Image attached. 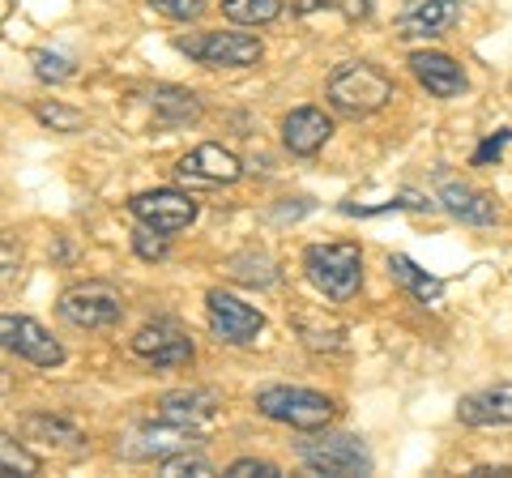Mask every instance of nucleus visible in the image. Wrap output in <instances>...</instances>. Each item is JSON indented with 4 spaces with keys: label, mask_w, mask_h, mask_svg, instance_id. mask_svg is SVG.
<instances>
[{
    "label": "nucleus",
    "mask_w": 512,
    "mask_h": 478,
    "mask_svg": "<svg viewBox=\"0 0 512 478\" xmlns=\"http://www.w3.org/2000/svg\"><path fill=\"white\" fill-rule=\"evenodd\" d=\"M299 461L312 474H333V478H355L372 470V453L359 436L346 432H325L312 440H299Z\"/></svg>",
    "instance_id": "39448f33"
},
{
    "label": "nucleus",
    "mask_w": 512,
    "mask_h": 478,
    "mask_svg": "<svg viewBox=\"0 0 512 478\" xmlns=\"http://www.w3.org/2000/svg\"><path fill=\"white\" fill-rule=\"evenodd\" d=\"M329 137H333V120L320 107H295L282 120V146L299 158H312Z\"/></svg>",
    "instance_id": "2eb2a0df"
},
{
    "label": "nucleus",
    "mask_w": 512,
    "mask_h": 478,
    "mask_svg": "<svg viewBox=\"0 0 512 478\" xmlns=\"http://www.w3.org/2000/svg\"><path fill=\"white\" fill-rule=\"evenodd\" d=\"M457 419L466 427H512V385H491L461 397Z\"/></svg>",
    "instance_id": "f3484780"
},
{
    "label": "nucleus",
    "mask_w": 512,
    "mask_h": 478,
    "mask_svg": "<svg viewBox=\"0 0 512 478\" xmlns=\"http://www.w3.org/2000/svg\"><path fill=\"white\" fill-rule=\"evenodd\" d=\"M175 47L205 69H252L261 60V39L239 30H205V35H180Z\"/></svg>",
    "instance_id": "20e7f679"
},
{
    "label": "nucleus",
    "mask_w": 512,
    "mask_h": 478,
    "mask_svg": "<svg viewBox=\"0 0 512 478\" xmlns=\"http://www.w3.org/2000/svg\"><path fill=\"white\" fill-rule=\"evenodd\" d=\"M133 355L150 368H184L192 363V338L175 321H150L133 333Z\"/></svg>",
    "instance_id": "9d476101"
},
{
    "label": "nucleus",
    "mask_w": 512,
    "mask_h": 478,
    "mask_svg": "<svg viewBox=\"0 0 512 478\" xmlns=\"http://www.w3.org/2000/svg\"><path fill=\"white\" fill-rule=\"evenodd\" d=\"M333 5H338V0H299L295 13H299V18H308V13H316V9H333Z\"/></svg>",
    "instance_id": "473e14b6"
},
{
    "label": "nucleus",
    "mask_w": 512,
    "mask_h": 478,
    "mask_svg": "<svg viewBox=\"0 0 512 478\" xmlns=\"http://www.w3.org/2000/svg\"><path fill=\"white\" fill-rule=\"evenodd\" d=\"M158 470H163L167 478H180V474H197V478H205V474H214L210 461H205L201 453H192V449L175 453V457H163V461H158Z\"/></svg>",
    "instance_id": "a878e982"
},
{
    "label": "nucleus",
    "mask_w": 512,
    "mask_h": 478,
    "mask_svg": "<svg viewBox=\"0 0 512 478\" xmlns=\"http://www.w3.org/2000/svg\"><path fill=\"white\" fill-rule=\"evenodd\" d=\"M205 316H210V333L222 346H248L256 333L265 329V316L231 291H210L205 295Z\"/></svg>",
    "instance_id": "6e6552de"
},
{
    "label": "nucleus",
    "mask_w": 512,
    "mask_h": 478,
    "mask_svg": "<svg viewBox=\"0 0 512 478\" xmlns=\"http://www.w3.org/2000/svg\"><path fill=\"white\" fill-rule=\"evenodd\" d=\"M197 444H201L197 423H175V419H163V414H158V423L133 427V432L116 444V453L128 461H163V457H175L184 449H197Z\"/></svg>",
    "instance_id": "0eeeda50"
},
{
    "label": "nucleus",
    "mask_w": 512,
    "mask_h": 478,
    "mask_svg": "<svg viewBox=\"0 0 512 478\" xmlns=\"http://www.w3.org/2000/svg\"><path fill=\"white\" fill-rule=\"evenodd\" d=\"M508 141H512V129H500L495 137H487L483 146L474 150V167H487V163H500V154L508 150Z\"/></svg>",
    "instance_id": "c756f323"
},
{
    "label": "nucleus",
    "mask_w": 512,
    "mask_h": 478,
    "mask_svg": "<svg viewBox=\"0 0 512 478\" xmlns=\"http://www.w3.org/2000/svg\"><path fill=\"white\" fill-rule=\"evenodd\" d=\"M150 111L158 124H167V129H175V124H192L201 120V99L184 86H154L150 90Z\"/></svg>",
    "instance_id": "6ab92c4d"
},
{
    "label": "nucleus",
    "mask_w": 512,
    "mask_h": 478,
    "mask_svg": "<svg viewBox=\"0 0 512 478\" xmlns=\"http://www.w3.org/2000/svg\"><path fill=\"white\" fill-rule=\"evenodd\" d=\"M222 13L235 26H265L282 13V0H222Z\"/></svg>",
    "instance_id": "5701e85b"
},
{
    "label": "nucleus",
    "mask_w": 512,
    "mask_h": 478,
    "mask_svg": "<svg viewBox=\"0 0 512 478\" xmlns=\"http://www.w3.org/2000/svg\"><path fill=\"white\" fill-rule=\"evenodd\" d=\"M56 312L73 329H111L124 316V295L111 282H77L60 295Z\"/></svg>",
    "instance_id": "423d86ee"
},
{
    "label": "nucleus",
    "mask_w": 512,
    "mask_h": 478,
    "mask_svg": "<svg viewBox=\"0 0 512 478\" xmlns=\"http://www.w3.org/2000/svg\"><path fill=\"white\" fill-rule=\"evenodd\" d=\"M410 73L419 77V86L427 94H436V99H457V94L466 90V73H461L457 60L444 56V52H414Z\"/></svg>",
    "instance_id": "dca6fc26"
},
{
    "label": "nucleus",
    "mask_w": 512,
    "mask_h": 478,
    "mask_svg": "<svg viewBox=\"0 0 512 478\" xmlns=\"http://www.w3.org/2000/svg\"><path fill=\"white\" fill-rule=\"evenodd\" d=\"M13 278V244H9V239H5V282Z\"/></svg>",
    "instance_id": "f704fd0d"
},
{
    "label": "nucleus",
    "mask_w": 512,
    "mask_h": 478,
    "mask_svg": "<svg viewBox=\"0 0 512 478\" xmlns=\"http://www.w3.org/2000/svg\"><path fill=\"white\" fill-rule=\"evenodd\" d=\"M231 478H252V474H261V478H278V466L274 461H261V457H239L227 466Z\"/></svg>",
    "instance_id": "7c9ffc66"
},
{
    "label": "nucleus",
    "mask_w": 512,
    "mask_h": 478,
    "mask_svg": "<svg viewBox=\"0 0 512 478\" xmlns=\"http://www.w3.org/2000/svg\"><path fill=\"white\" fill-rule=\"evenodd\" d=\"M22 432L30 440H47V444H60L69 453H82L86 449V432L69 419H52V414H26L22 419Z\"/></svg>",
    "instance_id": "aec40b11"
},
{
    "label": "nucleus",
    "mask_w": 512,
    "mask_h": 478,
    "mask_svg": "<svg viewBox=\"0 0 512 478\" xmlns=\"http://www.w3.org/2000/svg\"><path fill=\"white\" fill-rule=\"evenodd\" d=\"M303 269L320 295L350 299L363 286V252L359 244H312L303 248Z\"/></svg>",
    "instance_id": "7ed1b4c3"
},
{
    "label": "nucleus",
    "mask_w": 512,
    "mask_h": 478,
    "mask_svg": "<svg viewBox=\"0 0 512 478\" xmlns=\"http://www.w3.org/2000/svg\"><path fill=\"white\" fill-rule=\"evenodd\" d=\"M128 210H133L137 222H146L154 231L180 235L184 227H192V218H197V201L180 193V188H154V193H137L128 201Z\"/></svg>",
    "instance_id": "1a4fd4ad"
},
{
    "label": "nucleus",
    "mask_w": 512,
    "mask_h": 478,
    "mask_svg": "<svg viewBox=\"0 0 512 478\" xmlns=\"http://www.w3.org/2000/svg\"><path fill=\"white\" fill-rule=\"evenodd\" d=\"M30 65H35V77H39V82H52V86L69 82V77L77 73V65H73L69 56L47 52V47H35V52H30Z\"/></svg>",
    "instance_id": "393cba45"
},
{
    "label": "nucleus",
    "mask_w": 512,
    "mask_h": 478,
    "mask_svg": "<svg viewBox=\"0 0 512 478\" xmlns=\"http://www.w3.org/2000/svg\"><path fill=\"white\" fill-rule=\"evenodd\" d=\"M227 274H231L235 282H244V286H274V282H278L274 261H269L265 252H256V248L231 257V261H227Z\"/></svg>",
    "instance_id": "4be33fe9"
},
{
    "label": "nucleus",
    "mask_w": 512,
    "mask_h": 478,
    "mask_svg": "<svg viewBox=\"0 0 512 478\" xmlns=\"http://www.w3.org/2000/svg\"><path fill=\"white\" fill-rule=\"evenodd\" d=\"M0 466L22 470V474H39V457H30L13 436H0Z\"/></svg>",
    "instance_id": "cd10ccee"
},
{
    "label": "nucleus",
    "mask_w": 512,
    "mask_h": 478,
    "mask_svg": "<svg viewBox=\"0 0 512 478\" xmlns=\"http://www.w3.org/2000/svg\"><path fill=\"white\" fill-rule=\"evenodd\" d=\"M389 274L402 282L414 299H423V304H436L440 291H444V282H440V278H431L427 269H419V265L406 257V252H393V257H389Z\"/></svg>",
    "instance_id": "412c9836"
},
{
    "label": "nucleus",
    "mask_w": 512,
    "mask_h": 478,
    "mask_svg": "<svg viewBox=\"0 0 512 478\" xmlns=\"http://www.w3.org/2000/svg\"><path fill=\"white\" fill-rule=\"evenodd\" d=\"M338 9H342L346 22H367L376 9V0H338Z\"/></svg>",
    "instance_id": "2f4dec72"
},
{
    "label": "nucleus",
    "mask_w": 512,
    "mask_h": 478,
    "mask_svg": "<svg viewBox=\"0 0 512 478\" xmlns=\"http://www.w3.org/2000/svg\"><path fill=\"white\" fill-rule=\"evenodd\" d=\"M222 406V393L214 385H188V389H171L158 397V414L175 423H201Z\"/></svg>",
    "instance_id": "a211bd4d"
},
{
    "label": "nucleus",
    "mask_w": 512,
    "mask_h": 478,
    "mask_svg": "<svg viewBox=\"0 0 512 478\" xmlns=\"http://www.w3.org/2000/svg\"><path fill=\"white\" fill-rule=\"evenodd\" d=\"M35 120L47 124L52 133H82L86 129V116L77 107H64V103H35Z\"/></svg>",
    "instance_id": "b1692460"
},
{
    "label": "nucleus",
    "mask_w": 512,
    "mask_h": 478,
    "mask_svg": "<svg viewBox=\"0 0 512 478\" xmlns=\"http://www.w3.org/2000/svg\"><path fill=\"white\" fill-rule=\"evenodd\" d=\"M325 99L338 111H346V116H372V111L389 107L397 99V86L389 73H380L376 65H367V60H346V65L329 73Z\"/></svg>",
    "instance_id": "f257e3e1"
},
{
    "label": "nucleus",
    "mask_w": 512,
    "mask_h": 478,
    "mask_svg": "<svg viewBox=\"0 0 512 478\" xmlns=\"http://www.w3.org/2000/svg\"><path fill=\"white\" fill-rule=\"evenodd\" d=\"M461 18V0H406L397 13L402 39H436Z\"/></svg>",
    "instance_id": "f8f14e48"
},
{
    "label": "nucleus",
    "mask_w": 512,
    "mask_h": 478,
    "mask_svg": "<svg viewBox=\"0 0 512 478\" xmlns=\"http://www.w3.org/2000/svg\"><path fill=\"white\" fill-rule=\"evenodd\" d=\"M256 410L274 423H286L295 432H325L338 419V402L316 389H299V385H265L256 389Z\"/></svg>",
    "instance_id": "f03ea898"
},
{
    "label": "nucleus",
    "mask_w": 512,
    "mask_h": 478,
    "mask_svg": "<svg viewBox=\"0 0 512 478\" xmlns=\"http://www.w3.org/2000/svg\"><path fill=\"white\" fill-rule=\"evenodd\" d=\"M308 210H312L308 201H299V205H278L274 218H278V222H286V218H299V214H308Z\"/></svg>",
    "instance_id": "72a5a7b5"
},
{
    "label": "nucleus",
    "mask_w": 512,
    "mask_h": 478,
    "mask_svg": "<svg viewBox=\"0 0 512 478\" xmlns=\"http://www.w3.org/2000/svg\"><path fill=\"white\" fill-rule=\"evenodd\" d=\"M150 9L167 13V18H175V22H197L205 13V0H150Z\"/></svg>",
    "instance_id": "c85d7f7f"
},
{
    "label": "nucleus",
    "mask_w": 512,
    "mask_h": 478,
    "mask_svg": "<svg viewBox=\"0 0 512 478\" xmlns=\"http://www.w3.org/2000/svg\"><path fill=\"white\" fill-rule=\"evenodd\" d=\"M436 201H440V210L470 222V227H491L495 222V201L483 193V188H470L466 180H453V175H440Z\"/></svg>",
    "instance_id": "4468645a"
},
{
    "label": "nucleus",
    "mask_w": 512,
    "mask_h": 478,
    "mask_svg": "<svg viewBox=\"0 0 512 478\" xmlns=\"http://www.w3.org/2000/svg\"><path fill=\"white\" fill-rule=\"evenodd\" d=\"M175 171H180V180H192V184H235L239 175H244V163H239L231 150L205 141V146L188 150Z\"/></svg>",
    "instance_id": "ddd939ff"
},
{
    "label": "nucleus",
    "mask_w": 512,
    "mask_h": 478,
    "mask_svg": "<svg viewBox=\"0 0 512 478\" xmlns=\"http://www.w3.org/2000/svg\"><path fill=\"white\" fill-rule=\"evenodd\" d=\"M0 333H5V346L13 355H22L26 363H35V368H60L64 363V346L39 321H30V316L5 312L0 316Z\"/></svg>",
    "instance_id": "9b49d317"
},
{
    "label": "nucleus",
    "mask_w": 512,
    "mask_h": 478,
    "mask_svg": "<svg viewBox=\"0 0 512 478\" xmlns=\"http://www.w3.org/2000/svg\"><path fill=\"white\" fill-rule=\"evenodd\" d=\"M167 239H171V235L146 227V222H137V231H133V252H137L141 261H163V257H167Z\"/></svg>",
    "instance_id": "bb28decb"
}]
</instances>
